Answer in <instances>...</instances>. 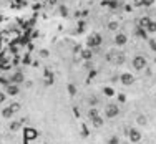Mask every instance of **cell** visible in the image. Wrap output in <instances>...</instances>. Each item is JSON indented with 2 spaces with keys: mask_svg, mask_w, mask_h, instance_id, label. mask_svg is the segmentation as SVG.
<instances>
[{
  "mask_svg": "<svg viewBox=\"0 0 156 144\" xmlns=\"http://www.w3.org/2000/svg\"><path fill=\"white\" fill-rule=\"evenodd\" d=\"M131 66H133L136 71H141V70H144L148 66V60L143 57V55H136L133 60H131Z\"/></svg>",
  "mask_w": 156,
  "mask_h": 144,
  "instance_id": "cell-1",
  "label": "cell"
},
{
  "mask_svg": "<svg viewBox=\"0 0 156 144\" xmlns=\"http://www.w3.org/2000/svg\"><path fill=\"white\" fill-rule=\"evenodd\" d=\"M101 45V35L100 33H91L90 37L86 38V47L88 48H97V47H100Z\"/></svg>",
  "mask_w": 156,
  "mask_h": 144,
  "instance_id": "cell-2",
  "label": "cell"
},
{
  "mask_svg": "<svg viewBox=\"0 0 156 144\" xmlns=\"http://www.w3.org/2000/svg\"><path fill=\"white\" fill-rule=\"evenodd\" d=\"M118 114H120V106H118V104L111 103V104H106V106H105V116L108 119L116 118Z\"/></svg>",
  "mask_w": 156,
  "mask_h": 144,
  "instance_id": "cell-3",
  "label": "cell"
},
{
  "mask_svg": "<svg viewBox=\"0 0 156 144\" xmlns=\"http://www.w3.org/2000/svg\"><path fill=\"white\" fill-rule=\"evenodd\" d=\"M126 134H128V138H130L131 142H140L141 138H143V134L140 133V129H136V128L126 129Z\"/></svg>",
  "mask_w": 156,
  "mask_h": 144,
  "instance_id": "cell-4",
  "label": "cell"
},
{
  "mask_svg": "<svg viewBox=\"0 0 156 144\" xmlns=\"http://www.w3.org/2000/svg\"><path fill=\"white\" fill-rule=\"evenodd\" d=\"M120 83H121V85H125V86H131L134 83V76L131 75V73L125 71V73H121V75H120Z\"/></svg>",
  "mask_w": 156,
  "mask_h": 144,
  "instance_id": "cell-5",
  "label": "cell"
},
{
  "mask_svg": "<svg viewBox=\"0 0 156 144\" xmlns=\"http://www.w3.org/2000/svg\"><path fill=\"white\" fill-rule=\"evenodd\" d=\"M128 43V37H126L125 33H116L115 37V45L116 47H123V45Z\"/></svg>",
  "mask_w": 156,
  "mask_h": 144,
  "instance_id": "cell-6",
  "label": "cell"
},
{
  "mask_svg": "<svg viewBox=\"0 0 156 144\" xmlns=\"http://www.w3.org/2000/svg\"><path fill=\"white\" fill-rule=\"evenodd\" d=\"M23 80H25V76H23L22 71H15L12 76H10V83H15V85H20Z\"/></svg>",
  "mask_w": 156,
  "mask_h": 144,
  "instance_id": "cell-7",
  "label": "cell"
},
{
  "mask_svg": "<svg viewBox=\"0 0 156 144\" xmlns=\"http://www.w3.org/2000/svg\"><path fill=\"white\" fill-rule=\"evenodd\" d=\"M19 91H20L19 85H15V83H8V85H7V91H5V93L10 94V96H17Z\"/></svg>",
  "mask_w": 156,
  "mask_h": 144,
  "instance_id": "cell-8",
  "label": "cell"
},
{
  "mask_svg": "<svg viewBox=\"0 0 156 144\" xmlns=\"http://www.w3.org/2000/svg\"><path fill=\"white\" fill-rule=\"evenodd\" d=\"M13 114H15V111L12 110V106H7V108H3V110H2V116L5 119H12Z\"/></svg>",
  "mask_w": 156,
  "mask_h": 144,
  "instance_id": "cell-9",
  "label": "cell"
},
{
  "mask_svg": "<svg viewBox=\"0 0 156 144\" xmlns=\"http://www.w3.org/2000/svg\"><path fill=\"white\" fill-rule=\"evenodd\" d=\"M91 124H93L95 128H101V126L105 124V119L101 118V116H97V118H93V119H91Z\"/></svg>",
  "mask_w": 156,
  "mask_h": 144,
  "instance_id": "cell-10",
  "label": "cell"
},
{
  "mask_svg": "<svg viewBox=\"0 0 156 144\" xmlns=\"http://www.w3.org/2000/svg\"><path fill=\"white\" fill-rule=\"evenodd\" d=\"M81 58L86 60V61H90L91 58H93V53H91V48H86V50L81 51Z\"/></svg>",
  "mask_w": 156,
  "mask_h": 144,
  "instance_id": "cell-11",
  "label": "cell"
},
{
  "mask_svg": "<svg viewBox=\"0 0 156 144\" xmlns=\"http://www.w3.org/2000/svg\"><path fill=\"white\" fill-rule=\"evenodd\" d=\"M22 124H23V121H12V123H10V131H12V133H15V131H19V129L20 128H22Z\"/></svg>",
  "mask_w": 156,
  "mask_h": 144,
  "instance_id": "cell-12",
  "label": "cell"
},
{
  "mask_svg": "<svg viewBox=\"0 0 156 144\" xmlns=\"http://www.w3.org/2000/svg\"><path fill=\"white\" fill-rule=\"evenodd\" d=\"M136 123H138L140 126H146V124H148V119H146V116H144V114H140V116L136 118Z\"/></svg>",
  "mask_w": 156,
  "mask_h": 144,
  "instance_id": "cell-13",
  "label": "cell"
},
{
  "mask_svg": "<svg viewBox=\"0 0 156 144\" xmlns=\"http://www.w3.org/2000/svg\"><path fill=\"white\" fill-rule=\"evenodd\" d=\"M97 116H100V114H98V110H97V108H90V111H88V118H90V119H93V118H97Z\"/></svg>",
  "mask_w": 156,
  "mask_h": 144,
  "instance_id": "cell-14",
  "label": "cell"
},
{
  "mask_svg": "<svg viewBox=\"0 0 156 144\" xmlns=\"http://www.w3.org/2000/svg\"><path fill=\"white\" fill-rule=\"evenodd\" d=\"M148 33H156V22H150V25L144 28Z\"/></svg>",
  "mask_w": 156,
  "mask_h": 144,
  "instance_id": "cell-15",
  "label": "cell"
},
{
  "mask_svg": "<svg viewBox=\"0 0 156 144\" xmlns=\"http://www.w3.org/2000/svg\"><path fill=\"white\" fill-rule=\"evenodd\" d=\"M150 22H151V20L148 18V17H143V18L140 20V27H141V28H146V27L150 25Z\"/></svg>",
  "mask_w": 156,
  "mask_h": 144,
  "instance_id": "cell-16",
  "label": "cell"
},
{
  "mask_svg": "<svg viewBox=\"0 0 156 144\" xmlns=\"http://www.w3.org/2000/svg\"><path fill=\"white\" fill-rule=\"evenodd\" d=\"M27 139H33V138H37V131L35 129H27Z\"/></svg>",
  "mask_w": 156,
  "mask_h": 144,
  "instance_id": "cell-17",
  "label": "cell"
},
{
  "mask_svg": "<svg viewBox=\"0 0 156 144\" xmlns=\"http://www.w3.org/2000/svg\"><path fill=\"white\" fill-rule=\"evenodd\" d=\"M118 27H120L118 22H110L108 23V30L110 31H116V30H118Z\"/></svg>",
  "mask_w": 156,
  "mask_h": 144,
  "instance_id": "cell-18",
  "label": "cell"
},
{
  "mask_svg": "<svg viewBox=\"0 0 156 144\" xmlns=\"http://www.w3.org/2000/svg\"><path fill=\"white\" fill-rule=\"evenodd\" d=\"M103 93L106 94V96H113V94H115V91H113V88L105 86V88H103Z\"/></svg>",
  "mask_w": 156,
  "mask_h": 144,
  "instance_id": "cell-19",
  "label": "cell"
},
{
  "mask_svg": "<svg viewBox=\"0 0 156 144\" xmlns=\"http://www.w3.org/2000/svg\"><path fill=\"white\" fill-rule=\"evenodd\" d=\"M136 33H138V35H140V37H143V38H144V40H146V37H148V31H146V30H144V28H141V27H140V28H138V30H136Z\"/></svg>",
  "mask_w": 156,
  "mask_h": 144,
  "instance_id": "cell-20",
  "label": "cell"
},
{
  "mask_svg": "<svg viewBox=\"0 0 156 144\" xmlns=\"http://www.w3.org/2000/svg\"><path fill=\"white\" fill-rule=\"evenodd\" d=\"M108 144H120V138L118 136H111V138L108 139Z\"/></svg>",
  "mask_w": 156,
  "mask_h": 144,
  "instance_id": "cell-21",
  "label": "cell"
},
{
  "mask_svg": "<svg viewBox=\"0 0 156 144\" xmlns=\"http://www.w3.org/2000/svg\"><path fill=\"white\" fill-rule=\"evenodd\" d=\"M10 106H12V110L17 113V111H20V108H22V104H20V103H12Z\"/></svg>",
  "mask_w": 156,
  "mask_h": 144,
  "instance_id": "cell-22",
  "label": "cell"
},
{
  "mask_svg": "<svg viewBox=\"0 0 156 144\" xmlns=\"http://www.w3.org/2000/svg\"><path fill=\"white\" fill-rule=\"evenodd\" d=\"M148 41H150V47H151V50H153V51H156V41L153 40V38H150Z\"/></svg>",
  "mask_w": 156,
  "mask_h": 144,
  "instance_id": "cell-23",
  "label": "cell"
},
{
  "mask_svg": "<svg viewBox=\"0 0 156 144\" xmlns=\"http://www.w3.org/2000/svg\"><path fill=\"white\" fill-rule=\"evenodd\" d=\"M154 2H156V0H143V5L144 7H151Z\"/></svg>",
  "mask_w": 156,
  "mask_h": 144,
  "instance_id": "cell-24",
  "label": "cell"
},
{
  "mask_svg": "<svg viewBox=\"0 0 156 144\" xmlns=\"http://www.w3.org/2000/svg\"><path fill=\"white\" fill-rule=\"evenodd\" d=\"M68 91H70L72 96H73V94H76V90H75V86H73V85H68Z\"/></svg>",
  "mask_w": 156,
  "mask_h": 144,
  "instance_id": "cell-25",
  "label": "cell"
},
{
  "mask_svg": "<svg viewBox=\"0 0 156 144\" xmlns=\"http://www.w3.org/2000/svg\"><path fill=\"white\" fill-rule=\"evenodd\" d=\"M60 12H62V13H60V15H68V8H66V7H62V8H60Z\"/></svg>",
  "mask_w": 156,
  "mask_h": 144,
  "instance_id": "cell-26",
  "label": "cell"
},
{
  "mask_svg": "<svg viewBox=\"0 0 156 144\" xmlns=\"http://www.w3.org/2000/svg\"><path fill=\"white\" fill-rule=\"evenodd\" d=\"M5 98H7V96H5V93H2V91H0V104L5 101Z\"/></svg>",
  "mask_w": 156,
  "mask_h": 144,
  "instance_id": "cell-27",
  "label": "cell"
},
{
  "mask_svg": "<svg viewBox=\"0 0 156 144\" xmlns=\"http://www.w3.org/2000/svg\"><path fill=\"white\" fill-rule=\"evenodd\" d=\"M40 57L47 58V57H48V51H47V50H42V51H40Z\"/></svg>",
  "mask_w": 156,
  "mask_h": 144,
  "instance_id": "cell-28",
  "label": "cell"
},
{
  "mask_svg": "<svg viewBox=\"0 0 156 144\" xmlns=\"http://www.w3.org/2000/svg\"><path fill=\"white\" fill-rule=\"evenodd\" d=\"M118 100H120V101H121V103H125V101H126V98H125V94H120V96H118Z\"/></svg>",
  "mask_w": 156,
  "mask_h": 144,
  "instance_id": "cell-29",
  "label": "cell"
},
{
  "mask_svg": "<svg viewBox=\"0 0 156 144\" xmlns=\"http://www.w3.org/2000/svg\"><path fill=\"white\" fill-rule=\"evenodd\" d=\"M134 5H143V0H134Z\"/></svg>",
  "mask_w": 156,
  "mask_h": 144,
  "instance_id": "cell-30",
  "label": "cell"
},
{
  "mask_svg": "<svg viewBox=\"0 0 156 144\" xmlns=\"http://www.w3.org/2000/svg\"><path fill=\"white\" fill-rule=\"evenodd\" d=\"M123 144H125V142H123Z\"/></svg>",
  "mask_w": 156,
  "mask_h": 144,
  "instance_id": "cell-31",
  "label": "cell"
}]
</instances>
